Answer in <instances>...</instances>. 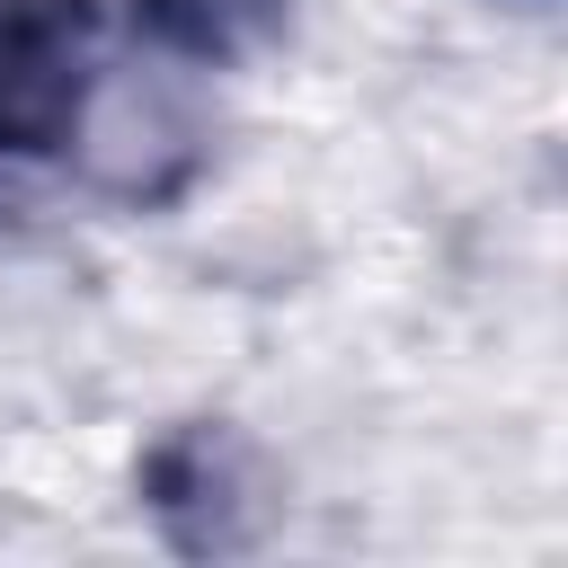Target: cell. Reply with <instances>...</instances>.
I'll list each match as a JSON object with an SVG mask.
<instances>
[{"label": "cell", "mask_w": 568, "mask_h": 568, "mask_svg": "<svg viewBox=\"0 0 568 568\" xmlns=\"http://www.w3.org/2000/svg\"><path fill=\"white\" fill-rule=\"evenodd\" d=\"M98 0H0V151L53 160L80 142L98 98Z\"/></svg>", "instance_id": "cell-1"}, {"label": "cell", "mask_w": 568, "mask_h": 568, "mask_svg": "<svg viewBox=\"0 0 568 568\" xmlns=\"http://www.w3.org/2000/svg\"><path fill=\"white\" fill-rule=\"evenodd\" d=\"M142 497H151L160 524H178L186 506H204L195 550H231L240 532L222 524V506L240 497V444H231L222 426H186V435H169V444L142 462Z\"/></svg>", "instance_id": "cell-2"}, {"label": "cell", "mask_w": 568, "mask_h": 568, "mask_svg": "<svg viewBox=\"0 0 568 568\" xmlns=\"http://www.w3.org/2000/svg\"><path fill=\"white\" fill-rule=\"evenodd\" d=\"M284 18H293V0H133V27H142L160 53L213 62V71H231V62H248L257 44H275Z\"/></svg>", "instance_id": "cell-3"}]
</instances>
